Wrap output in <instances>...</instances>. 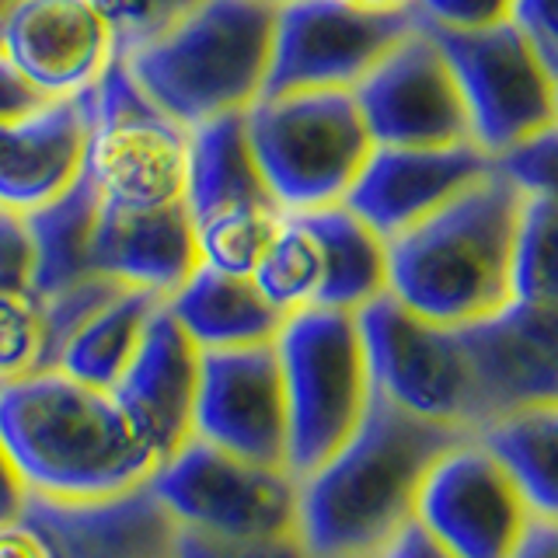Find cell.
Wrapping results in <instances>:
<instances>
[{
    "label": "cell",
    "mask_w": 558,
    "mask_h": 558,
    "mask_svg": "<svg viewBox=\"0 0 558 558\" xmlns=\"http://www.w3.org/2000/svg\"><path fill=\"white\" fill-rule=\"evenodd\" d=\"M458 433L391 405L374 391L356 433L301 478L296 534L314 558H371L415 520V499Z\"/></svg>",
    "instance_id": "6da1fadb"
},
{
    "label": "cell",
    "mask_w": 558,
    "mask_h": 558,
    "mask_svg": "<svg viewBox=\"0 0 558 558\" xmlns=\"http://www.w3.org/2000/svg\"><path fill=\"white\" fill-rule=\"evenodd\" d=\"M0 436L28 496L101 502L147 488L157 453L112 391L39 371L0 388Z\"/></svg>",
    "instance_id": "7a4b0ae2"
},
{
    "label": "cell",
    "mask_w": 558,
    "mask_h": 558,
    "mask_svg": "<svg viewBox=\"0 0 558 558\" xmlns=\"http://www.w3.org/2000/svg\"><path fill=\"white\" fill-rule=\"evenodd\" d=\"M523 192L496 168L388 241V293L429 322L461 328L513 301Z\"/></svg>",
    "instance_id": "3957f363"
},
{
    "label": "cell",
    "mask_w": 558,
    "mask_h": 558,
    "mask_svg": "<svg viewBox=\"0 0 558 558\" xmlns=\"http://www.w3.org/2000/svg\"><path fill=\"white\" fill-rule=\"evenodd\" d=\"M276 8L266 0H203L161 39L122 57L133 81L185 130L241 116L266 92Z\"/></svg>",
    "instance_id": "277c9868"
},
{
    "label": "cell",
    "mask_w": 558,
    "mask_h": 558,
    "mask_svg": "<svg viewBox=\"0 0 558 558\" xmlns=\"http://www.w3.org/2000/svg\"><path fill=\"white\" fill-rule=\"evenodd\" d=\"M272 345L287 401V468L304 478L363 423L374 401L371 363L349 311L287 314Z\"/></svg>",
    "instance_id": "5b68a950"
},
{
    "label": "cell",
    "mask_w": 558,
    "mask_h": 558,
    "mask_svg": "<svg viewBox=\"0 0 558 558\" xmlns=\"http://www.w3.org/2000/svg\"><path fill=\"white\" fill-rule=\"evenodd\" d=\"M244 122L283 214L342 203L377 147L353 92L269 95L244 112Z\"/></svg>",
    "instance_id": "8992f818"
},
{
    "label": "cell",
    "mask_w": 558,
    "mask_h": 558,
    "mask_svg": "<svg viewBox=\"0 0 558 558\" xmlns=\"http://www.w3.org/2000/svg\"><path fill=\"white\" fill-rule=\"evenodd\" d=\"M147 488L174 531L220 541L296 534L301 517V478L290 468L234 458L196 436L157 464Z\"/></svg>",
    "instance_id": "52a82bcc"
},
{
    "label": "cell",
    "mask_w": 558,
    "mask_h": 558,
    "mask_svg": "<svg viewBox=\"0 0 558 558\" xmlns=\"http://www.w3.org/2000/svg\"><path fill=\"white\" fill-rule=\"evenodd\" d=\"M192 130L171 119L116 57L92 87L84 174L105 203L168 206L185 199Z\"/></svg>",
    "instance_id": "ba28073f"
},
{
    "label": "cell",
    "mask_w": 558,
    "mask_h": 558,
    "mask_svg": "<svg viewBox=\"0 0 558 558\" xmlns=\"http://www.w3.org/2000/svg\"><path fill=\"white\" fill-rule=\"evenodd\" d=\"M356 322L380 398L436 426L478 429L475 380L458 328L423 318L391 293L366 304Z\"/></svg>",
    "instance_id": "9c48e42d"
},
{
    "label": "cell",
    "mask_w": 558,
    "mask_h": 558,
    "mask_svg": "<svg viewBox=\"0 0 558 558\" xmlns=\"http://www.w3.org/2000/svg\"><path fill=\"white\" fill-rule=\"evenodd\" d=\"M418 25L415 11H374L353 0H290L276 8L266 92H353Z\"/></svg>",
    "instance_id": "30bf717a"
},
{
    "label": "cell",
    "mask_w": 558,
    "mask_h": 558,
    "mask_svg": "<svg viewBox=\"0 0 558 558\" xmlns=\"http://www.w3.org/2000/svg\"><path fill=\"white\" fill-rule=\"evenodd\" d=\"M429 32L458 77L471 140L493 161L558 119V81L513 22L485 32Z\"/></svg>",
    "instance_id": "8fae6325"
},
{
    "label": "cell",
    "mask_w": 558,
    "mask_h": 558,
    "mask_svg": "<svg viewBox=\"0 0 558 558\" xmlns=\"http://www.w3.org/2000/svg\"><path fill=\"white\" fill-rule=\"evenodd\" d=\"M534 513L475 433L447 447L415 499V523L453 558H510Z\"/></svg>",
    "instance_id": "7c38bea8"
},
{
    "label": "cell",
    "mask_w": 558,
    "mask_h": 558,
    "mask_svg": "<svg viewBox=\"0 0 558 558\" xmlns=\"http://www.w3.org/2000/svg\"><path fill=\"white\" fill-rule=\"evenodd\" d=\"M353 95L377 147L475 144L458 77L423 22L353 87Z\"/></svg>",
    "instance_id": "4fadbf2b"
},
{
    "label": "cell",
    "mask_w": 558,
    "mask_h": 558,
    "mask_svg": "<svg viewBox=\"0 0 558 558\" xmlns=\"http://www.w3.org/2000/svg\"><path fill=\"white\" fill-rule=\"evenodd\" d=\"M174 523L150 488L101 502L28 496L0 523V558H171Z\"/></svg>",
    "instance_id": "5bb4252c"
},
{
    "label": "cell",
    "mask_w": 558,
    "mask_h": 558,
    "mask_svg": "<svg viewBox=\"0 0 558 558\" xmlns=\"http://www.w3.org/2000/svg\"><path fill=\"white\" fill-rule=\"evenodd\" d=\"M192 436L234 458L287 468V401L272 342L203 353Z\"/></svg>",
    "instance_id": "9a60e30c"
},
{
    "label": "cell",
    "mask_w": 558,
    "mask_h": 558,
    "mask_svg": "<svg viewBox=\"0 0 558 558\" xmlns=\"http://www.w3.org/2000/svg\"><path fill=\"white\" fill-rule=\"evenodd\" d=\"M458 331L475 380L478 429L513 409L558 398V304L513 296Z\"/></svg>",
    "instance_id": "2e32d148"
},
{
    "label": "cell",
    "mask_w": 558,
    "mask_h": 558,
    "mask_svg": "<svg viewBox=\"0 0 558 558\" xmlns=\"http://www.w3.org/2000/svg\"><path fill=\"white\" fill-rule=\"evenodd\" d=\"M0 52L49 98L92 92L119 57L95 0H14L0 25Z\"/></svg>",
    "instance_id": "e0dca14e"
},
{
    "label": "cell",
    "mask_w": 558,
    "mask_h": 558,
    "mask_svg": "<svg viewBox=\"0 0 558 558\" xmlns=\"http://www.w3.org/2000/svg\"><path fill=\"white\" fill-rule=\"evenodd\" d=\"M493 168V157L475 144L374 147L342 203L384 241H391L458 199Z\"/></svg>",
    "instance_id": "ac0fdd59"
},
{
    "label": "cell",
    "mask_w": 558,
    "mask_h": 558,
    "mask_svg": "<svg viewBox=\"0 0 558 558\" xmlns=\"http://www.w3.org/2000/svg\"><path fill=\"white\" fill-rule=\"evenodd\" d=\"M92 92L57 98L25 119L0 122V209L35 214L81 179Z\"/></svg>",
    "instance_id": "d6986e66"
},
{
    "label": "cell",
    "mask_w": 558,
    "mask_h": 558,
    "mask_svg": "<svg viewBox=\"0 0 558 558\" xmlns=\"http://www.w3.org/2000/svg\"><path fill=\"white\" fill-rule=\"evenodd\" d=\"M199 363L203 353L196 342L171 318V311L161 307L147 325V336L133 353L126 374L112 388L122 412L157 453V464L192 436Z\"/></svg>",
    "instance_id": "ffe728a7"
},
{
    "label": "cell",
    "mask_w": 558,
    "mask_h": 558,
    "mask_svg": "<svg viewBox=\"0 0 558 558\" xmlns=\"http://www.w3.org/2000/svg\"><path fill=\"white\" fill-rule=\"evenodd\" d=\"M92 262L95 272L112 283L150 290L168 301L203 266L185 199L168 206H119L101 199Z\"/></svg>",
    "instance_id": "44dd1931"
},
{
    "label": "cell",
    "mask_w": 558,
    "mask_h": 558,
    "mask_svg": "<svg viewBox=\"0 0 558 558\" xmlns=\"http://www.w3.org/2000/svg\"><path fill=\"white\" fill-rule=\"evenodd\" d=\"M185 209L192 217V231L283 214L266 179H262L244 112L203 122L192 130Z\"/></svg>",
    "instance_id": "7402d4cb"
},
{
    "label": "cell",
    "mask_w": 558,
    "mask_h": 558,
    "mask_svg": "<svg viewBox=\"0 0 558 558\" xmlns=\"http://www.w3.org/2000/svg\"><path fill=\"white\" fill-rule=\"evenodd\" d=\"M165 307L196 342L199 353L217 349H244L276 342L287 314L266 301L252 276H234L199 266L174 290Z\"/></svg>",
    "instance_id": "603a6c76"
},
{
    "label": "cell",
    "mask_w": 558,
    "mask_h": 558,
    "mask_svg": "<svg viewBox=\"0 0 558 558\" xmlns=\"http://www.w3.org/2000/svg\"><path fill=\"white\" fill-rule=\"evenodd\" d=\"M322 255V311L360 314L388 293V241L363 223L345 203L304 209Z\"/></svg>",
    "instance_id": "cb8c5ba5"
},
{
    "label": "cell",
    "mask_w": 558,
    "mask_h": 558,
    "mask_svg": "<svg viewBox=\"0 0 558 558\" xmlns=\"http://www.w3.org/2000/svg\"><path fill=\"white\" fill-rule=\"evenodd\" d=\"M161 307L165 296L150 290H116L109 301L70 331L52 371H63L66 377L92 384V388L112 391L116 380L126 374L133 353L147 336V325Z\"/></svg>",
    "instance_id": "d4e9b609"
},
{
    "label": "cell",
    "mask_w": 558,
    "mask_h": 558,
    "mask_svg": "<svg viewBox=\"0 0 558 558\" xmlns=\"http://www.w3.org/2000/svg\"><path fill=\"white\" fill-rule=\"evenodd\" d=\"M98 209V189L81 171V179L60 199L25 217L32 234V290L39 296L60 293L98 276L92 262Z\"/></svg>",
    "instance_id": "484cf974"
},
{
    "label": "cell",
    "mask_w": 558,
    "mask_h": 558,
    "mask_svg": "<svg viewBox=\"0 0 558 558\" xmlns=\"http://www.w3.org/2000/svg\"><path fill=\"white\" fill-rule=\"evenodd\" d=\"M475 436L496 453L534 520L558 523V398L506 412Z\"/></svg>",
    "instance_id": "4316f807"
},
{
    "label": "cell",
    "mask_w": 558,
    "mask_h": 558,
    "mask_svg": "<svg viewBox=\"0 0 558 558\" xmlns=\"http://www.w3.org/2000/svg\"><path fill=\"white\" fill-rule=\"evenodd\" d=\"M513 296L558 304V199L523 196L513 248Z\"/></svg>",
    "instance_id": "83f0119b"
},
{
    "label": "cell",
    "mask_w": 558,
    "mask_h": 558,
    "mask_svg": "<svg viewBox=\"0 0 558 558\" xmlns=\"http://www.w3.org/2000/svg\"><path fill=\"white\" fill-rule=\"evenodd\" d=\"M52 371L46 311L32 287H0V388Z\"/></svg>",
    "instance_id": "f1b7e54d"
},
{
    "label": "cell",
    "mask_w": 558,
    "mask_h": 558,
    "mask_svg": "<svg viewBox=\"0 0 558 558\" xmlns=\"http://www.w3.org/2000/svg\"><path fill=\"white\" fill-rule=\"evenodd\" d=\"M95 4L116 35V52L126 57V52L161 39L203 0H95Z\"/></svg>",
    "instance_id": "f546056e"
},
{
    "label": "cell",
    "mask_w": 558,
    "mask_h": 558,
    "mask_svg": "<svg viewBox=\"0 0 558 558\" xmlns=\"http://www.w3.org/2000/svg\"><path fill=\"white\" fill-rule=\"evenodd\" d=\"M493 165L523 196L558 199V119H551L545 130H537L513 150L499 154Z\"/></svg>",
    "instance_id": "4dcf8cb0"
},
{
    "label": "cell",
    "mask_w": 558,
    "mask_h": 558,
    "mask_svg": "<svg viewBox=\"0 0 558 558\" xmlns=\"http://www.w3.org/2000/svg\"><path fill=\"white\" fill-rule=\"evenodd\" d=\"M171 558H314L301 534L258 537V541H220L189 531H174Z\"/></svg>",
    "instance_id": "1f68e13d"
},
{
    "label": "cell",
    "mask_w": 558,
    "mask_h": 558,
    "mask_svg": "<svg viewBox=\"0 0 558 558\" xmlns=\"http://www.w3.org/2000/svg\"><path fill=\"white\" fill-rule=\"evenodd\" d=\"M517 0H418L415 14L436 32H485L513 22Z\"/></svg>",
    "instance_id": "d6a6232c"
},
{
    "label": "cell",
    "mask_w": 558,
    "mask_h": 558,
    "mask_svg": "<svg viewBox=\"0 0 558 558\" xmlns=\"http://www.w3.org/2000/svg\"><path fill=\"white\" fill-rule=\"evenodd\" d=\"M513 25L558 81V0H517Z\"/></svg>",
    "instance_id": "836d02e7"
},
{
    "label": "cell",
    "mask_w": 558,
    "mask_h": 558,
    "mask_svg": "<svg viewBox=\"0 0 558 558\" xmlns=\"http://www.w3.org/2000/svg\"><path fill=\"white\" fill-rule=\"evenodd\" d=\"M0 287H32V234L11 209H0Z\"/></svg>",
    "instance_id": "e575fe53"
},
{
    "label": "cell",
    "mask_w": 558,
    "mask_h": 558,
    "mask_svg": "<svg viewBox=\"0 0 558 558\" xmlns=\"http://www.w3.org/2000/svg\"><path fill=\"white\" fill-rule=\"evenodd\" d=\"M49 101H57V98L43 95L39 87H35L22 70L0 52V122L25 119L32 112H39Z\"/></svg>",
    "instance_id": "d590c367"
},
{
    "label": "cell",
    "mask_w": 558,
    "mask_h": 558,
    "mask_svg": "<svg viewBox=\"0 0 558 558\" xmlns=\"http://www.w3.org/2000/svg\"><path fill=\"white\" fill-rule=\"evenodd\" d=\"M25 502H28V488L22 482V471H17L4 436H0V523L11 520Z\"/></svg>",
    "instance_id": "8d00e7d4"
},
{
    "label": "cell",
    "mask_w": 558,
    "mask_h": 558,
    "mask_svg": "<svg viewBox=\"0 0 558 558\" xmlns=\"http://www.w3.org/2000/svg\"><path fill=\"white\" fill-rule=\"evenodd\" d=\"M380 558H453L450 551H444L436 541L418 527V523L412 520L405 531H401L388 548L380 551Z\"/></svg>",
    "instance_id": "74e56055"
},
{
    "label": "cell",
    "mask_w": 558,
    "mask_h": 558,
    "mask_svg": "<svg viewBox=\"0 0 558 558\" xmlns=\"http://www.w3.org/2000/svg\"><path fill=\"white\" fill-rule=\"evenodd\" d=\"M510 558H558V523L555 520H531L527 534L520 537Z\"/></svg>",
    "instance_id": "f35d334b"
},
{
    "label": "cell",
    "mask_w": 558,
    "mask_h": 558,
    "mask_svg": "<svg viewBox=\"0 0 558 558\" xmlns=\"http://www.w3.org/2000/svg\"><path fill=\"white\" fill-rule=\"evenodd\" d=\"M360 8H374V11H415L418 0H353Z\"/></svg>",
    "instance_id": "ab89813d"
},
{
    "label": "cell",
    "mask_w": 558,
    "mask_h": 558,
    "mask_svg": "<svg viewBox=\"0 0 558 558\" xmlns=\"http://www.w3.org/2000/svg\"><path fill=\"white\" fill-rule=\"evenodd\" d=\"M11 4H14V0H0V25H4V17H8Z\"/></svg>",
    "instance_id": "60d3db41"
},
{
    "label": "cell",
    "mask_w": 558,
    "mask_h": 558,
    "mask_svg": "<svg viewBox=\"0 0 558 558\" xmlns=\"http://www.w3.org/2000/svg\"><path fill=\"white\" fill-rule=\"evenodd\" d=\"M266 4H272V8H283V4H290V0H266Z\"/></svg>",
    "instance_id": "b9f144b4"
},
{
    "label": "cell",
    "mask_w": 558,
    "mask_h": 558,
    "mask_svg": "<svg viewBox=\"0 0 558 558\" xmlns=\"http://www.w3.org/2000/svg\"><path fill=\"white\" fill-rule=\"evenodd\" d=\"M371 558H380V555H371Z\"/></svg>",
    "instance_id": "7bdbcfd3"
}]
</instances>
